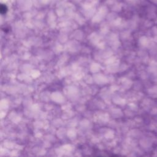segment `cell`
<instances>
[{
    "mask_svg": "<svg viewBox=\"0 0 157 157\" xmlns=\"http://www.w3.org/2000/svg\"><path fill=\"white\" fill-rule=\"evenodd\" d=\"M6 10H7V7H6V6L2 5V6H1V13H6Z\"/></svg>",
    "mask_w": 157,
    "mask_h": 157,
    "instance_id": "cell-1",
    "label": "cell"
}]
</instances>
